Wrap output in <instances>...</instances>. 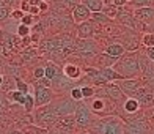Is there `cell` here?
I'll return each mask as SVG.
<instances>
[{
  "mask_svg": "<svg viewBox=\"0 0 154 134\" xmlns=\"http://www.w3.org/2000/svg\"><path fill=\"white\" fill-rule=\"evenodd\" d=\"M124 126H126V122L121 117L107 115L102 118H96L88 131L93 134H123Z\"/></svg>",
  "mask_w": 154,
  "mask_h": 134,
  "instance_id": "obj_1",
  "label": "cell"
},
{
  "mask_svg": "<svg viewBox=\"0 0 154 134\" xmlns=\"http://www.w3.org/2000/svg\"><path fill=\"white\" fill-rule=\"evenodd\" d=\"M113 69L123 79H135L140 74V62L137 54H124L113 65Z\"/></svg>",
  "mask_w": 154,
  "mask_h": 134,
  "instance_id": "obj_2",
  "label": "cell"
},
{
  "mask_svg": "<svg viewBox=\"0 0 154 134\" xmlns=\"http://www.w3.org/2000/svg\"><path fill=\"white\" fill-rule=\"evenodd\" d=\"M60 117L54 112V109L51 107V104L47 106H43V107H36L35 109V125L39 126V128H52V126H55V123H57V120Z\"/></svg>",
  "mask_w": 154,
  "mask_h": 134,
  "instance_id": "obj_3",
  "label": "cell"
},
{
  "mask_svg": "<svg viewBox=\"0 0 154 134\" xmlns=\"http://www.w3.org/2000/svg\"><path fill=\"white\" fill-rule=\"evenodd\" d=\"M74 118H75V126L77 129H90V126L93 125V122L96 120V117L93 115V112L90 110L88 104L85 101L77 103V107L74 112Z\"/></svg>",
  "mask_w": 154,
  "mask_h": 134,
  "instance_id": "obj_4",
  "label": "cell"
},
{
  "mask_svg": "<svg viewBox=\"0 0 154 134\" xmlns=\"http://www.w3.org/2000/svg\"><path fill=\"white\" fill-rule=\"evenodd\" d=\"M51 107L58 117H65V115H74L77 103L72 100L69 95H61V96H55L54 101L51 103Z\"/></svg>",
  "mask_w": 154,
  "mask_h": 134,
  "instance_id": "obj_5",
  "label": "cell"
},
{
  "mask_svg": "<svg viewBox=\"0 0 154 134\" xmlns=\"http://www.w3.org/2000/svg\"><path fill=\"white\" fill-rule=\"evenodd\" d=\"M88 107L90 110L93 112V115H97V118H102V117H107V115H113L110 114L113 106H110V100L109 98H104V96H94L91 98V101L88 103Z\"/></svg>",
  "mask_w": 154,
  "mask_h": 134,
  "instance_id": "obj_6",
  "label": "cell"
},
{
  "mask_svg": "<svg viewBox=\"0 0 154 134\" xmlns=\"http://www.w3.org/2000/svg\"><path fill=\"white\" fill-rule=\"evenodd\" d=\"M74 52L79 55V57L83 59H94L97 54H99V49H97V44L94 43V40H75L74 44Z\"/></svg>",
  "mask_w": 154,
  "mask_h": 134,
  "instance_id": "obj_7",
  "label": "cell"
},
{
  "mask_svg": "<svg viewBox=\"0 0 154 134\" xmlns=\"http://www.w3.org/2000/svg\"><path fill=\"white\" fill-rule=\"evenodd\" d=\"M35 88V106L36 107H43L54 101L55 98V91L52 88H46V87H33Z\"/></svg>",
  "mask_w": 154,
  "mask_h": 134,
  "instance_id": "obj_8",
  "label": "cell"
},
{
  "mask_svg": "<svg viewBox=\"0 0 154 134\" xmlns=\"http://www.w3.org/2000/svg\"><path fill=\"white\" fill-rule=\"evenodd\" d=\"M115 84L120 87V90L128 98H132L138 88L143 87V79H121V81H118Z\"/></svg>",
  "mask_w": 154,
  "mask_h": 134,
  "instance_id": "obj_9",
  "label": "cell"
},
{
  "mask_svg": "<svg viewBox=\"0 0 154 134\" xmlns=\"http://www.w3.org/2000/svg\"><path fill=\"white\" fill-rule=\"evenodd\" d=\"M123 134H149V129L143 118H132L131 122H126Z\"/></svg>",
  "mask_w": 154,
  "mask_h": 134,
  "instance_id": "obj_10",
  "label": "cell"
},
{
  "mask_svg": "<svg viewBox=\"0 0 154 134\" xmlns=\"http://www.w3.org/2000/svg\"><path fill=\"white\" fill-rule=\"evenodd\" d=\"M96 27L99 25H96L91 19L79 24L77 25V37H79V40H91V37L96 33Z\"/></svg>",
  "mask_w": 154,
  "mask_h": 134,
  "instance_id": "obj_11",
  "label": "cell"
},
{
  "mask_svg": "<svg viewBox=\"0 0 154 134\" xmlns=\"http://www.w3.org/2000/svg\"><path fill=\"white\" fill-rule=\"evenodd\" d=\"M71 18H72V22H75L77 25L85 22V21H90L91 19V11H90L88 8L83 3H79L75 6V8L71 11Z\"/></svg>",
  "mask_w": 154,
  "mask_h": 134,
  "instance_id": "obj_12",
  "label": "cell"
},
{
  "mask_svg": "<svg viewBox=\"0 0 154 134\" xmlns=\"http://www.w3.org/2000/svg\"><path fill=\"white\" fill-rule=\"evenodd\" d=\"M61 73L65 74L69 81L79 84V79L83 76V69H82V66L75 65V63H66V65L61 68Z\"/></svg>",
  "mask_w": 154,
  "mask_h": 134,
  "instance_id": "obj_13",
  "label": "cell"
},
{
  "mask_svg": "<svg viewBox=\"0 0 154 134\" xmlns=\"http://www.w3.org/2000/svg\"><path fill=\"white\" fill-rule=\"evenodd\" d=\"M54 128H55V129H60V131H66V132H74V131L77 129L74 115L60 117V118L57 120V123H55Z\"/></svg>",
  "mask_w": 154,
  "mask_h": 134,
  "instance_id": "obj_14",
  "label": "cell"
},
{
  "mask_svg": "<svg viewBox=\"0 0 154 134\" xmlns=\"http://www.w3.org/2000/svg\"><path fill=\"white\" fill-rule=\"evenodd\" d=\"M134 18L137 21H140L142 24H151L154 22V8L151 6V8H137L134 10Z\"/></svg>",
  "mask_w": 154,
  "mask_h": 134,
  "instance_id": "obj_15",
  "label": "cell"
},
{
  "mask_svg": "<svg viewBox=\"0 0 154 134\" xmlns=\"http://www.w3.org/2000/svg\"><path fill=\"white\" fill-rule=\"evenodd\" d=\"M132 98H135V100L140 103V106H149L152 103V100H154V93H152L151 90L142 87V88H138L135 91V95L132 96Z\"/></svg>",
  "mask_w": 154,
  "mask_h": 134,
  "instance_id": "obj_16",
  "label": "cell"
},
{
  "mask_svg": "<svg viewBox=\"0 0 154 134\" xmlns=\"http://www.w3.org/2000/svg\"><path fill=\"white\" fill-rule=\"evenodd\" d=\"M118 59H113V57H110V55H107L106 52H102V54H97L96 57H94V63H96V66L94 68H113V65L116 63Z\"/></svg>",
  "mask_w": 154,
  "mask_h": 134,
  "instance_id": "obj_17",
  "label": "cell"
},
{
  "mask_svg": "<svg viewBox=\"0 0 154 134\" xmlns=\"http://www.w3.org/2000/svg\"><path fill=\"white\" fill-rule=\"evenodd\" d=\"M106 52L107 55H110V57H113V59H121L123 55L126 54V49L120 44V43H112L106 47Z\"/></svg>",
  "mask_w": 154,
  "mask_h": 134,
  "instance_id": "obj_18",
  "label": "cell"
},
{
  "mask_svg": "<svg viewBox=\"0 0 154 134\" xmlns=\"http://www.w3.org/2000/svg\"><path fill=\"white\" fill-rule=\"evenodd\" d=\"M140 103L135 100V98H126L124 100V103H123V109H124V112L126 114H129V115H134V114H137V112L140 110Z\"/></svg>",
  "mask_w": 154,
  "mask_h": 134,
  "instance_id": "obj_19",
  "label": "cell"
},
{
  "mask_svg": "<svg viewBox=\"0 0 154 134\" xmlns=\"http://www.w3.org/2000/svg\"><path fill=\"white\" fill-rule=\"evenodd\" d=\"M6 100L10 103H14V104H19V106H24L25 103V95L22 91H17V90H11L6 93Z\"/></svg>",
  "mask_w": 154,
  "mask_h": 134,
  "instance_id": "obj_20",
  "label": "cell"
},
{
  "mask_svg": "<svg viewBox=\"0 0 154 134\" xmlns=\"http://www.w3.org/2000/svg\"><path fill=\"white\" fill-rule=\"evenodd\" d=\"M82 3L85 5L91 13L102 11V8H104V0H83Z\"/></svg>",
  "mask_w": 154,
  "mask_h": 134,
  "instance_id": "obj_21",
  "label": "cell"
},
{
  "mask_svg": "<svg viewBox=\"0 0 154 134\" xmlns=\"http://www.w3.org/2000/svg\"><path fill=\"white\" fill-rule=\"evenodd\" d=\"M44 71H46V79H49L52 82V79L55 76H57V73L60 71V68H58V65L55 62H49L47 65L44 66Z\"/></svg>",
  "mask_w": 154,
  "mask_h": 134,
  "instance_id": "obj_22",
  "label": "cell"
},
{
  "mask_svg": "<svg viewBox=\"0 0 154 134\" xmlns=\"http://www.w3.org/2000/svg\"><path fill=\"white\" fill-rule=\"evenodd\" d=\"M79 87L82 90L83 100H90V98H94L96 96V88L93 85H90V84H82V85H79Z\"/></svg>",
  "mask_w": 154,
  "mask_h": 134,
  "instance_id": "obj_23",
  "label": "cell"
},
{
  "mask_svg": "<svg viewBox=\"0 0 154 134\" xmlns=\"http://www.w3.org/2000/svg\"><path fill=\"white\" fill-rule=\"evenodd\" d=\"M131 6H134V8H154V0H129L128 2Z\"/></svg>",
  "mask_w": 154,
  "mask_h": 134,
  "instance_id": "obj_24",
  "label": "cell"
},
{
  "mask_svg": "<svg viewBox=\"0 0 154 134\" xmlns=\"http://www.w3.org/2000/svg\"><path fill=\"white\" fill-rule=\"evenodd\" d=\"M20 57H22L25 62H29V60H33V59H36L38 57V49L36 47H25L22 52H20Z\"/></svg>",
  "mask_w": 154,
  "mask_h": 134,
  "instance_id": "obj_25",
  "label": "cell"
},
{
  "mask_svg": "<svg viewBox=\"0 0 154 134\" xmlns=\"http://www.w3.org/2000/svg\"><path fill=\"white\" fill-rule=\"evenodd\" d=\"M91 21L96 25H104V24H109L110 19L104 14L102 11H97V13H91Z\"/></svg>",
  "mask_w": 154,
  "mask_h": 134,
  "instance_id": "obj_26",
  "label": "cell"
},
{
  "mask_svg": "<svg viewBox=\"0 0 154 134\" xmlns=\"http://www.w3.org/2000/svg\"><path fill=\"white\" fill-rule=\"evenodd\" d=\"M102 13L112 21V19H116V16H118V8H116L115 5H112V3H107V5H104Z\"/></svg>",
  "mask_w": 154,
  "mask_h": 134,
  "instance_id": "obj_27",
  "label": "cell"
},
{
  "mask_svg": "<svg viewBox=\"0 0 154 134\" xmlns=\"http://www.w3.org/2000/svg\"><path fill=\"white\" fill-rule=\"evenodd\" d=\"M30 88H32V85L29 82H25L24 79H20V77H17L16 79V90L17 91H22L24 95H29L30 93Z\"/></svg>",
  "mask_w": 154,
  "mask_h": 134,
  "instance_id": "obj_28",
  "label": "cell"
},
{
  "mask_svg": "<svg viewBox=\"0 0 154 134\" xmlns=\"http://www.w3.org/2000/svg\"><path fill=\"white\" fill-rule=\"evenodd\" d=\"M22 107L25 109V112H29V114L36 109V106H35V96L33 95H30V93L25 95V103H24Z\"/></svg>",
  "mask_w": 154,
  "mask_h": 134,
  "instance_id": "obj_29",
  "label": "cell"
},
{
  "mask_svg": "<svg viewBox=\"0 0 154 134\" xmlns=\"http://www.w3.org/2000/svg\"><path fill=\"white\" fill-rule=\"evenodd\" d=\"M16 35L19 38H27L32 35V29L30 27H27L24 24H17V29H16Z\"/></svg>",
  "mask_w": 154,
  "mask_h": 134,
  "instance_id": "obj_30",
  "label": "cell"
},
{
  "mask_svg": "<svg viewBox=\"0 0 154 134\" xmlns=\"http://www.w3.org/2000/svg\"><path fill=\"white\" fill-rule=\"evenodd\" d=\"M140 43L145 46V49L146 47H154V33H143Z\"/></svg>",
  "mask_w": 154,
  "mask_h": 134,
  "instance_id": "obj_31",
  "label": "cell"
},
{
  "mask_svg": "<svg viewBox=\"0 0 154 134\" xmlns=\"http://www.w3.org/2000/svg\"><path fill=\"white\" fill-rule=\"evenodd\" d=\"M11 8L10 6H6V5H3V6H0V22H5V21H8V19H11Z\"/></svg>",
  "mask_w": 154,
  "mask_h": 134,
  "instance_id": "obj_32",
  "label": "cell"
},
{
  "mask_svg": "<svg viewBox=\"0 0 154 134\" xmlns=\"http://www.w3.org/2000/svg\"><path fill=\"white\" fill-rule=\"evenodd\" d=\"M69 96H71L75 103H80V101H83L82 90H80V87H79V85H75L74 88H71V91H69Z\"/></svg>",
  "mask_w": 154,
  "mask_h": 134,
  "instance_id": "obj_33",
  "label": "cell"
},
{
  "mask_svg": "<svg viewBox=\"0 0 154 134\" xmlns=\"http://www.w3.org/2000/svg\"><path fill=\"white\" fill-rule=\"evenodd\" d=\"M38 21H39V18H35V16H32V14L27 13V14H24L20 24H24V25H27V27H30V29H32V27L35 25V22H38Z\"/></svg>",
  "mask_w": 154,
  "mask_h": 134,
  "instance_id": "obj_34",
  "label": "cell"
},
{
  "mask_svg": "<svg viewBox=\"0 0 154 134\" xmlns=\"http://www.w3.org/2000/svg\"><path fill=\"white\" fill-rule=\"evenodd\" d=\"M33 81H38V79H43V77H46V71H44V66L39 65V66H35L33 69Z\"/></svg>",
  "mask_w": 154,
  "mask_h": 134,
  "instance_id": "obj_35",
  "label": "cell"
},
{
  "mask_svg": "<svg viewBox=\"0 0 154 134\" xmlns=\"http://www.w3.org/2000/svg\"><path fill=\"white\" fill-rule=\"evenodd\" d=\"M24 14H25V13L20 10V8H14V10L11 11V19L14 21V22H19V24H20V21H22Z\"/></svg>",
  "mask_w": 154,
  "mask_h": 134,
  "instance_id": "obj_36",
  "label": "cell"
},
{
  "mask_svg": "<svg viewBox=\"0 0 154 134\" xmlns=\"http://www.w3.org/2000/svg\"><path fill=\"white\" fill-rule=\"evenodd\" d=\"M61 3L65 5V8H66V10H71V11H72L80 2H79V0H61Z\"/></svg>",
  "mask_w": 154,
  "mask_h": 134,
  "instance_id": "obj_37",
  "label": "cell"
},
{
  "mask_svg": "<svg viewBox=\"0 0 154 134\" xmlns=\"http://www.w3.org/2000/svg\"><path fill=\"white\" fill-rule=\"evenodd\" d=\"M22 0H3V5H6V6H10L11 10H14V6L17 5V3H20Z\"/></svg>",
  "mask_w": 154,
  "mask_h": 134,
  "instance_id": "obj_38",
  "label": "cell"
},
{
  "mask_svg": "<svg viewBox=\"0 0 154 134\" xmlns=\"http://www.w3.org/2000/svg\"><path fill=\"white\" fill-rule=\"evenodd\" d=\"M38 6H39L41 14H43V13H47V11H49V8H51V6H49V2H47V0H44V2H41Z\"/></svg>",
  "mask_w": 154,
  "mask_h": 134,
  "instance_id": "obj_39",
  "label": "cell"
},
{
  "mask_svg": "<svg viewBox=\"0 0 154 134\" xmlns=\"http://www.w3.org/2000/svg\"><path fill=\"white\" fill-rule=\"evenodd\" d=\"M145 55L154 63V47H146L145 49Z\"/></svg>",
  "mask_w": 154,
  "mask_h": 134,
  "instance_id": "obj_40",
  "label": "cell"
},
{
  "mask_svg": "<svg viewBox=\"0 0 154 134\" xmlns=\"http://www.w3.org/2000/svg\"><path fill=\"white\" fill-rule=\"evenodd\" d=\"M129 0H112V5H115L116 8H123L124 5H128Z\"/></svg>",
  "mask_w": 154,
  "mask_h": 134,
  "instance_id": "obj_41",
  "label": "cell"
},
{
  "mask_svg": "<svg viewBox=\"0 0 154 134\" xmlns=\"http://www.w3.org/2000/svg\"><path fill=\"white\" fill-rule=\"evenodd\" d=\"M20 10H22L25 14L29 13V10H30V3H29V0H22L20 2Z\"/></svg>",
  "mask_w": 154,
  "mask_h": 134,
  "instance_id": "obj_42",
  "label": "cell"
},
{
  "mask_svg": "<svg viewBox=\"0 0 154 134\" xmlns=\"http://www.w3.org/2000/svg\"><path fill=\"white\" fill-rule=\"evenodd\" d=\"M41 2H44V0H29V3L30 5H35V6H38Z\"/></svg>",
  "mask_w": 154,
  "mask_h": 134,
  "instance_id": "obj_43",
  "label": "cell"
},
{
  "mask_svg": "<svg viewBox=\"0 0 154 134\" xmlns=\"http://www.w3.org/2000/svg\"><path fill=\"white\" fill-rule=\"evenodd\" d=\"M10 134H29V132H25V131H11Z\"/></svg>",
  "mask_w": 154,
  "mask_h": 134,
  "instance_id": "obj_44",
  "label": "cell"
},
{
  "mask_svg": "<svg viewBox=\"0 0 154 134\" xmlns=\"http://www.w3.org/2000/svg\"><path fill=\"white\" fill-rule=\"evenodd\" d=\"M2 84H3V76L0 74V90H2Z\"/></svg>",
  "mask_w": 154,
  "mask_h": 134,
  "instance_id": "obj_45",
  "label": "cell"
},
{
  "mask_svg": "<svg viewBox=\"0 0 154 134\" xmlns=\"http://www.w3.org/2000/svg\"><path fill=\"white\" fill-rule=\"evenodd\" d=\"M79 134H93V132H90V131H88V129H87V131H80V132H79Z\"/></svg>",
  "mask_w": 154,
  "mask_h": 134,
  "instance_id": "obj_46",
  "label": "cell"
},
{
  "mask_svg": "<svg viewBox=\"0 0 154 134\" xmlns=\"http://www.w3.org/2000/svg\"><path fill=\"white\" fill-rule=\"evenodd\" d=\"M0 6H3V0H0Z\"/></svg>",
  "mask_w": 154,
  "mask_h": 134,
  "instance_id": "obj_47",
  "label": "cell"
},
{
  "mask_svg": "<svg viewBox=\"0 0 154 134\" xmlns=\"http://www.w3.org/2000/svg\"><path fill=\"white\" fill-rule=\"evenodd\" d=\"M149 134H154V129H152V131H151V132H149Z\"/></svg>",
  "mask_w": 154,
  "mask_h": 134,
  "instance_id": "obj_48",
  "label": "cell"
}]
</instances>
